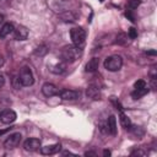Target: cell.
<instances>
[{
	"instance_id": "obj_17",
	"label": "cell",
	"mask_w": 157,
	"mask_h": 157,
	"mask_svg": "<svg viewBox=\"0 0 157 157\" xmlns=\"http://www.w3.org/2000/svg\"><path fill=\"white\" fill-rule=\"evenodd\" d=\"M119 119H120V124H121V126L129 130V128L131 126V121H130V119H129V118H128V117H126V115H125L123 112H120Z\"/></svg>"
},
{
	"instance_id": "obj_4",
	"label": "cell",
	"mask_w": 157,
	"mask_h": 157,
	"mask_svg": "<svg viewBox=\"0 0 157 157\" xmlns=\"http://www.w3.org/2000/svg\"><path fill=\"white\" fill-rule=\"evenodd\" d=\"M18 81H20L21 86L28 87V86H32V85H33L34 78H33V74H32V71L29 70V67L25 66V67L21 69L20 75H18Z\"/></svg>"
},
{
	"instance_id": "obj_29",
	"label": "cell",
	"mask_w": 157,
	"mask_h": 157,
	"mask_svg": "<svg viewBox=\"0 0 157 157\" xmlns=\"http://www.w3.org/2000/svg\"><path fill=\"white\" fill-rule=\"evenodd\" d=\"M85 156H93V157H96L97 153L93 152V151H87V152H85Z\"/></svg>"
},
{
	"instance_id": "obj_25",
	"label": "cell",
	"mask_w": 157,
	"mask_h": 157,
	"mask_svg": "<svg viewBox=\"0 0 157 157\" xmlns=\"http://www.w3.org/2000/svg\"><path fill=\"white\" fill-rule=\"evenodd\" d=\"M128 37H129V38H131V39H135V38L137 37V31H136L134 27L129 28V33H128Z\"/></svg>"
},
{
	"instance_id": "obj_28",
	"label": "cell",
	"mask_w": 157,
	"mask_h": 157,
	"mask_svg": "<svg viewBox=\"0 0 157 157\" xmlns=\"http://www.w3.org/2000/svg\"><path fill=\"white\" fill-rule=\"evenodd\" d=\"M125 16H126V17H128V18H129L131 22H135V16H134V15H132L130 11H126V12H125Z\"/></svg>"
},
{
	"instance_id": "obj_20",
	"label": "cell",
	"mask_w": 157,
	"mask_h": 157,
	"mask_svg": "<svg viewBox=\"0 0 157 157\" xmlns=\"http://www.w3.org/2000/svg\"><path fill=\"white\" fill-rule=\"evenodd\" d=\"M47 53H48V48H47V45H44V44L37 47L36 50H34V54H36V55H39V56H44Z\"/></svg>"
},
{
	"instance_id": "obj_18",
	"label": "cell",
	"mask_w": 157,
	"mask_h": 157,
	"mask_svg": "<svg viewBox=\"0 0 157 157\" xmlns=\"http://www.w3.org/2000/svg\"><path fill=\"white\" fill-rule=\"evenodd\" d=\"M126 42H128V34L126 33L120 32L115 38V43L119 45H124V44H126Z\"/></svg>"
},
{
	"instance_id": "obj_3",
	"label": "cell",
	"mask_w": 157,
	"mask_h": 157,
	"mask_svg": "<svg viewBox=\"0 0 157 157\" xmlns=\"http://www.w3.org/2000/svg\"><path fill=\"white\" fill-rule=\"evenodd\" d=\"M123 66V59L120 55H110L104 60V67L108 71H118Z\"/></svg>"
},
{
	"instance_id": "obj_14",
	"label": "cell",
	"mask_w": 157,
	"mask_h": 157,
	"mask_svg": "<svg viewBox=\"0 0 157 157\" xmlns=\"http://www.w3.org/2000/svg\"><path fill=\"white\" fill-rule=\"evenodd\" d=\"M13 29H15V27H13L12 23H5L1 27V29H0V38H5V37L12 34L13 33Z\"/></svg>"
},
{
	"instance_id": "obj_11",
	"label": "cell",
	"mask_w": 157,
	"mask_h": 157,
	"mask_svg": "<svg viewBox=\"0 0 157 157\" xmlns=\"http://www.w3.org/2000/svg\"><path fill=\"white\" fill-rule=\"evenodd\" d=\"M61 148V145L60 144H54V145H48V146H44V147H40V153L42 155H45V156H49V155H55L60 151Z\"/></svg>"
},
{
	"instance_id": "obj_8",
	"label": "cell",
	"mask_w": 157,
	"mask_h": 157,
	"mask_svg": "<svg viewBox=\"0 0 157 157\" xmlns=\"http://www.w3.org/2000/svg\"><path fill=\"white\" fill-rule=\"evenodd\" d=\"M42 92L45 97H53L55 94H58V88L55 87V85L50 83V82H45L43 86H42Z\"/></svg>"
},
{
	"instance_id": "obj_10",
	"label": "cell",
	"mask_w": 157,
	"mask_h": 157,
	"mask_svg": "<svg viewBox=\"0 0 157 157\" xmlns=\"http://www.w3.org/2000/svg\"><path fill=\"white\" fill-rule=\"evenodd\" d=\"M58 94H60L61 99H64V101H75L80 96V93L77 91H74V90H63Z\"/></svg>"
},
{
	"instance_id": "obj_15",
	"label": "cell",
	"mask_w": 157,
	"mask_h": 157,
	"mask_svg": "<svg viewBox=\"0 0 157 157\" xmlns=\"http://www.w3.org/2000/svg\"><path fill=\"white\" fill-rule=\"evenodd\" d=\"M99 66V59L98 58H92L91 60H88V63L86 64V71L88 72H94Z\"/></svg>"
},
{
	"instance_id": "obj_1",
	"label": "cell",
	"mask_w": 157,
	"mask_h": 157,
	"mask_svg": "<svg viewBox=\"0 0 157 157\" xmlns=\"http://www.w3.org/2000/svg\"><path fill=\"white\" fill-rule=\"evenodd\" d=\"M60 55L65 63H74L81 55V48H77L75 45H65L61 49Z\"/></svg>"
},
{
	"instance_id": "obj_30",
	"label": "cell",
	"mask_w": 157,
	"mask_h": 157,
	"mask_svg": "<svg viewBox=\"0 0 157 157\" xmlns=\"http://www.w3.org/2000/svg\"><path fill=\"white\" fill-rule=\"evenodd\" d=\"M4 83H5V78H4L2 75H0V88L4 86Z\"/></svg>"
},
{
	"instance_id": "obj_31",
	"label": "cell",
	"mask_w": 157,
	"mask_h": 157,
	"mask_svg": "<svg viewBox=\"0 0 157 157\" xmlns=\"http://www.w3.org/2000/svg\"><path fill=\"white\" fill-rule=\"evenodd\" d=\"M103 156H104V157L110 156V151H109V150H104V151H103Z\"/></svg>"
},
{
	"instance_id": "obj_16",
	"label": "cell",
	"mask_w": 157,
	"mask_h": 157,
	"mask_svg": "<svg viewBox=\"0 0 157 157\" xmlns=\"http://www.w3.org/2000/svg\"><path fill=\"white\" fill-rule=\"evenodd\" d=\"M147 92H148V88H147V87H144V88H137V90H135V91L131 93V97H132L134 99H139V98L144 97V96H145Z\"/></svg>"
},
{
	"instance_id": "obj_32",
	"label": "cell",
	"mask_w": 157,
	"mask_h": 157,
	"mask_svg": "<svg viewBox=\"0 0 157 157\" xmlns=\"http://www.w3.org/2000/svg\"><path fill=\"white\" fill-rule=\"evenodd\" d=\"M146 54L147 55H156L157 53H156V50H148V52H146Z\"/></svg>"
},
{
	"instance_id": "obj_22",
	"label": "cell",
	"mask_w": 157,
	"mask_h": 157,
	"mask_svg": "<svg viewBox=\"0 0 157 157\" xmlns=\"http://www.w3.org/2000/svg\"><path fill=\"white\" fill-rule=\"evenodd\" d=\"M129 130H130L134 135H136V136H142V135H144V130H142V128H140V126H134V125L131 124V126L129 128Z\"/></svg>"
},
{
	"instance_id": "obj_7",
	"label": "cell",
	"mask_w": 157,
	"mask_h": 157,
	"mask_svg": "<svg viewBox=\"0 0 157 157\" xmlns=\"http://www.w3.org/2000/svg\"><path fill=\"white\" fill-rule=\"evenodd\" d=\"M16 118H17L16 113L13 110H11V109H6L0 114V120L4 124H11V123H13L16 120Z\"/></svg>"
},
{
	"instance_id": "obj_12",
	"label": "cell",
	"mask_w": 157,
	"mask_h": 157,
	"mask_svg": "<svg viewBox=\"0 0 157 157\" xmlns=\"http://www.w3.org/2000/svg\"><path fill=\"white\" fill-rule=\"evenodd\" d=\"M86 96H87L88 98H91V99H94V101L99 99V98H101L99 88H98L97 86H94V85H90V86L86 88Z\"/></svg>"
},
{
	"instance_id": "obj_34",
	"label": "cell",
	"mask_w": 157,
	"mask_h": 157,
	"mask_svg": "<svg viewBox=\"0 0 157 157\" xmlns=\"http://www.w3.org/2000/svg\"><path fill=\"white\" fill-rule=\"evenodd\" d=\"M2 21H4V16H2V15H0V23H1Z\"/></svg>"
},
{
	"instance_id": "obj_21",
	"label": "cell",
	"mask_w": 157,
	"mask_h": 157,
	"mask_svg": "<svg viewBox=\"0 0 157 157\" xmlns=\"http://www.w3.org/2000/svg\"><path fill=\"white\" fill-rule=\"evenodd\" d=\"M61 18H63L64 21H66V22H72V21L76 20V15H72V12L69 11V12L63 13V15H61Z\"/></svg>"
},
{
	"instance_id": "obj_36",
	"label": "cell",
	"mask_w": 157,
	"mask_h": 157,
	"mask_svg": "<svg viewBox=\"0 0 157 157\" xmlns=\"http://www.w3.org/2000/svg\"><path fill=\"white\" fill-rule=\"evenodd\" d=\"M99 1H104V0H99Z\"/></svg>"
},
{
	"instance_id": "obj_23",
	"label": "cell",
	"mask_w": 157,
	"mask_h": 157,
	"mask_svg": "<svg viewBox=\"0 0 157 157\" xmlns=\"http://www.w3.org/2000/svg\"><path fill=\"white\" fill-rule=\"evenodd\" d=\"M141 4V0H128V5L130 9H136Z\"/></svg>"
},
{
	"instance_id": "obj_9",
	"label": "cell",
	"mask_w": 157,
	"mask_h": 157,
	"mask_svg": "<svg viewBox=\"0 0 157 157\" xmlns=\"http://www.w3.org/2000/svg\"><path fill=\"white\" fill-rule=\"evenodd\" d=\"M12 34H13L15 39H17V40H25L28 37V29L25 26H18V27H16L13 29V33Z\"/></svg>"
},
{
	"instance_id": "obj_19",
	"label": "cell",
	"mask_w": 157,
	"mask_h": 157,
	"mask_svg": "<svg viewBox=\"0 0 157 157\" xmlns=\"http://www.w3.org/2000/svg\"><path fill=\"white\" fill-rule=\"evenodd\" d=\"M50 71L53 74H63L65 71V64L63 63H59V64H55L54 66L50 67Z\"/></svg>"
},
{
	"instance_id": "obj_13",
	"label": "cell",
	"mask_w": 157,
	"mask_h": 157,
	"mask_svg": "<svg viewBox=\"0 0 157 157\" xmlns=\"http://www.w3.org/2000/svg\"><path fill=\"white\" fill-rule=\"evenodd\" d=\"M107 131L113 136L117 135V119L114 115H110L107 120Z\"/></svg>"
},
{
	"instance_id": "obj_24",
	"label": "cell",
	"mask_w": 157,
	"mask_h": 157,
	"mask_svg": "<svg viewBox=\"0 0 157 157\" xmlns=\"http://www.w3.org/2000/svg\"><path fill=\"white\" fill-rule=\"evenodd\" d=\"M144 87H146V82H145L144 80H137V81L134 83V88H135V90H137V88H144Z\"/></svg>"
},
{
	"instance_id": "obj_2",
	"label": "cell",
	"mask_w": 157,
	"mask_h": 157,
	"mask_svg": "<svg viewBox=\"0 0 157 157\" xmlns=\"http://www.w3.org/2000/svg\"><path fill=\"white\" fill-rule=\"evenodd\" d=\"M70 37H71V40H72L75 47H77V48L83 47L85 40H86V32H85L83 28H81V27L72 28L70 31Z\"/></svg>"
},
{
	"instance_id": "obj_33",
	"label": "cell",
	"mask_w": 157,
	"mask_h": 157,
	"mask_svg": "<svg viewBox=\"0 0 157 157\" xmlns=\"http://www.w3.org/2000/svg\"><path fill=\"white\" fill-rule=\"evenodd\" d=\"M4 65V58H2V55L0 54V67Z\"/></svg>"
},
{
	"instance_id": "obj_35",
	"label": "cell",
	"mask_w": 157,
	"mask_h": 157,
	"mask_svg": "<svg viewBox=\"0 0 157 157\" xmlns=\"http://www.w3.org/2000/svg\"><path fill=\"white\" fill-rule=\"evenodd\" d=\"M63 155H74V153H71V152H67V151H66V152H64Z\"/></svg>"
},
{
	"instance_id": "obj_27",
	"label": "cell",
	"mask_w": 157,
	"mask_h": 157,
	"mask_svg": "<svg viewBox=\"0 0 157 157\" xmlns=\"http://www.w3.org/2000/svg\"><path fill=\"white\" fill-rule=\"evenodd\" d=\"M112 102L114 103V105L117 107V109H119L120 112H123V108H121V104H120V103H119V102H118V101H117V99H115L114 97H112Z\"/></svg>"
},
{
	"instance_id": "obj_5",
	"label": "cell",
	"mask_w": 157,
	"mask_h": 157,
	"mask_svg": "<svg viewBox=\"0 0 157 157\" xmlns=\"http://www.w3.org/2000/svg\"><path fill=\"white\" fill-rule=\"evenodd\" d=\"M21 139H22V136H21L20 132H13V134H11V135L4 141V146H5L6 148H9V150L15 148V147H17V146L20 145Z\"/></svg>"
},
{
	"instance_id": "obj_26",
	"label": "cell",
	"mask_w": 157,
	"mask_h": 157,
	"mask_svg": "<svg viewBox=\"0 0 157 157\" xmlns=\"http://www.w3.org/2000/svg\"><path fill=\"white\" fill-rule=\"evenodd\" d=\"M131 156H141V157H145L146 156V152L144 151V150H135V151H132L131 152Z\"/></svg>"
},
{
	"instance_id": "obj_6",
	"label": "cell",
	"mask_w": 157,
	"mask_h": 157,
	"mask_svg": "<svg viewBox=\"0 0 157 157\" xmlns=\"http://www.w3.org/2000/svg\"><path fill=\"white\" fill-rule=\"evenodd\" d=\"M23 147L26 151H29V152H34L40 148V140L39 139H36V137H29L25 141L23 144Z\"/></svg>"
}]
</instances>
